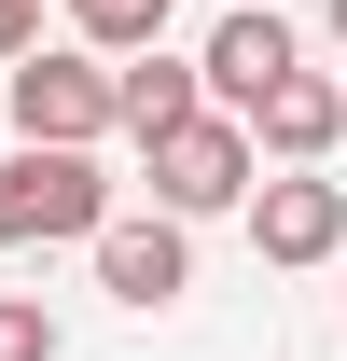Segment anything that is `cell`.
<instances>
[{
  "label": "cell",
  "mask_w": 347,
  "mask_h": 361,
  "mask_svg": "<svg viewBox=\"0 0 347 361\" xmlns=\"http://www.w3.org/2000/svg\"><path fill=\"white\" fill-rule=\"evenodd\" d=\"M292 56H305V28H292V14H278V0H236L209 42H195V84H209V111H250V97L278 84Z\"/></svg>",
  "instance_id": "8992f818"
},
{
  "label": "cell",
  "mask_w": 347,
  "mask_h": 361,
  "mask_svg": "<svg viewBox=\"0 0 347 361\" xmlns=\"http://www.w3.org/2000/svg\"><path fill=\"white\" fill-rule=\"evenodd\" d=\"M97 292H111V306H181V292H195V223H181V209H97Z\"/></svg>",
  "instance_id": "277c9868"
},
{
  "label": "cell",
  "mask_w": 347,
  "mask_h": 361,
  "mask_svg": "<svg viewBox=\"0 0 347 361\" xmlns=\"http://www.w3.org/2000/svg\"><path fill=\"white\" fill-rule=\"evenodd\" d=\"M0 361H56V306H28V292H0Z\"/></svg>",
  "instance_id": "30bf717a"
},
{
  "label": "cell",
  "mask_w": 347,
  "mask_h": 361,
  "mask_svg": "<svg viewBox=\"0 0 347 361\" xmlns=\"http://www.w3.org/2000/svg\"><path fill=\"white\" fill-rule=\"evenodd\" d=\"M111 209V167L84 139H14L0 153V250H56V236H97Z\"/></svg>",
  "instance_id": "6da1fadb"
},
{
  "label": "cell",
  "mask_w": 347,
  "mask_h": 361,
  "mask_svg": "<svg viewBox=\"0 0 347 361\" xmlns=\"http://www.w3.org/2000/svg\"><path fill=\"white\" fill-rule=\"evenodd\" d=\"M70 28H84V56H126L167 28V0H70Z\"/></svg>",
  "instance_id": "9c48e42d"
},
{
  "label": "cell",
  "mask_w": 347,
  "mask_h": 361,
  "mask_svg": "<svg viewBox=\"0 0 347 361\" xmlns=\"http://www.w3.org/2000/svg\"><path fill=\"white\" fill-rule=\"evenodd\" d=\"M319 28H334V42H347V0H319Z\"/></svg>",
  "instance_id": "7c38bea8"
},
{
  "label": "cell",
  "mask_w": 347,
  "mask_h": 361,
  "mask_svg": "<svg viewBox=\"0 0 347 361\" xmlns=\"http://www.w3.org/2000/svg\"><path fill=\"white\" fill-rule=\"evenodd\" d=\"M236 223H250L264 264H334V250H347V180H319V167H278V180H264L250 167Z\"/></svg>",
  "instance_id": "5b68a950"
},
{
  "label": "cell",
  "mask_w": 347,
  "mask_h": 361,
  "mask_svg": "<svg viewBox=\"0 0 347 361\" xmlns=\"http://www.w3.org/2000/svg\"><path fill=\"white\" fill-rule=\"evenodd\" d=\"M0 97H14V139H111V56L84 42H28L14 70H0Z\"/></svg>",
  "instance_id": "3957f363"
},
{
  "label": "cell",
  "mask_w": 347,
  "mask_h": 361,
  "mask_svg": "<svg viewBox=\"0 0 347 361\" xmlns=\"http://www.w3.org/2000/svg\"><path fill=\"white\" fill-rule=\"evenodd\" d=\"M195 56H167V42H126L111 56V139H153V126H181V111H195Z\"/></svg>",
  "instance_id": "ba28073f"
},
{
  "label": "cell",
  "mask_w": 347,
  "mask_h": 361,
  "mask_svg": "<svg viewBox=\"0 0 347 361\" xmlns=\"http://www.w3.org/2000/svg\"><path fill=\"white\" fill-rule=\"evenodd\" d=\"M250 126H236V111H209V97H195V111H181V126H153L139 139V180H153V209H181V223H209V209H236V195H250Z\"/></svg>",
  "instance_id": "7a4b0ae2"
},
{
  "label": "cell",
  "mask_w": 347,
  "mask_h": 361,
  "mask_svg": "<svg viewBox=\"0 0 347 361\" xmlns=\"http://www.w3.org/2000/svg\"><path fill=\"white\" fill-rule=\"evenodd\" d=\"M28 42H42V0H0V70H14Z\"/></svg>",
  "instance_id": "8fae6325"
},
{
  "label": "cell",
  "mask_w": 347,
  "mask_h": 361,
  "mask_svg": "<svg viewBox=\"0 0 347 361\" xmlns=\"http://www.w3.org/2000/svg\"><path fill=\"white\" fill-rule=\"evenodd\" d=\"M236 126H250V153H264V167H319V153L347 139V84L292 56V70H278V84H264L250 111H236Z\"/></svg>",
  "instance_id": "52a82bcc"
}]
</instances>
